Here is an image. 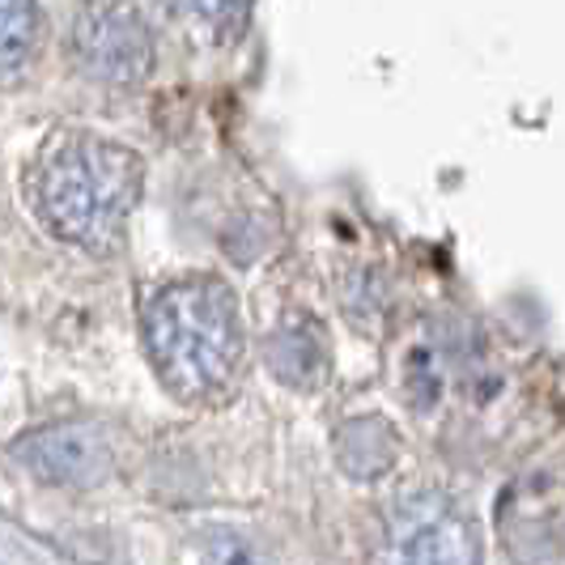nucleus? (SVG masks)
Returning <instances> with one entry per match:
<instances>
[{
  "mask_svg": "<svg viewBox=\"0 0 565 565\" xmlns=\"http://www.w3.org/2000/svg\"><path fill=\"white\" fill-rule=\"evenodd\" d=\"M145 344L158 379L179 399H209L222 392L243 353L234 289L217 277L158 289L145 311Z\"/></svg>",
  "mask_w": 565,
  "mask_h": 565,
  "instance_id": "obj_1",
  "label": "nucleus"
},
{
  "mask_svg": "<svg viewBox=\"0 0 565 565\" xmlns=\"http://www.w3.org/2000/svg\"><path fill=\"white\" fill-rule=\"evenodd\" d=\"M141 158L124 145L98 137L64 141L39 174V213L60 238L85 252H111L141 200Z\"/></svg>",
  "mask_w": 565,
  "mask_h": 565,
  "instance_id": "obj_2",
  "label": "nucleus"
},
{
  "mask_svg": "<svg viewBox=\"0 0 565 565\" xmlns=\"http://www.w3.org/2000/svg\"><path fill=\"white\" fill-rule=\"evenodd\" d=\"M73 43L85 68L103 82L132 85L153 68V39L137 0H82Z\"/></svg>",
  "mask_w": 565,
  "mask_h": 565,
  "instance_id": "obj_3",
  "label": "nucleus"
},
{
  "mask_svg": "<svg viewBox=\"0 0 565 565\" xmlns=\"http://www.w3.org/2000/svg\"><path fill=\"white\" fill-rule=\"evenodd\" d=\"M383 565H477L472 523L447 498L422 493L396 510Z\"/></svg>",
  "mask_w": 565,
  "mask_h": 565,
  "instance_id": "obj_4",
  "label": "nucleus"
},
{
  "mask_svg": "<svg viewBox=\"0 0 565 565\" xmlns=\"http://www.w3.org/2000/svg\"><path fill=\"white\" fill-rule=\"evenodd\" d=\"M13 455L22 459V468H30L39 481L64 484V489H89V484L111 477V443L98 425H47L26 434Z\"/></svg>",
  "mask_w": 565,
  "mask_h": 565,
  "instance_id": "obj_5",
  "label": "nucleus"
},
{
  "mask_svg": "<svg viewBox=\"0 0 565 565\" xmlns=\"http://www.w3.org/2000/svg\"><path fill=\"white\" fill-rule=\"evenodd\" d=\"M34 47V0H0V82L26 64Z\"/></svg>",
  "mask_w": 565,
  "mask_h": 565,
  "instance_id": "obj_6",
  "label": "nucleus"
},
{
  "mask_svg": "<svg viewBox=\"0 0 565 565\" xmlns=\"http://www.w3.org/2000/svg\"><path fill=\"white\" fill-rule=\"evenodd\" d=\"M170 4L179 13H188V18H196V22L217 30L238 26L247 18V9H252V0H170Z\"/></svg>",
  "mask_w": 565,
  "mask_h": 565,
  "instance_id": "obj_7",
  "label": "nucleus"
},
{
  "mask_svg": "<svg viewBox=\"0 0 565 565\" xmlns=\"http://www.w3.org/2000/svg\"><path fill=\"white\" fill-rule=\"evenodd\" d=\"M204 565H268V557L247 536L217 532V536L209 540V548H204Z\"/></svg>",
  "mask_w": 565,
  "mask_h": 565,
  "instance_id": "obj_8",
  "label": "nucleus"
}]
</instances>
